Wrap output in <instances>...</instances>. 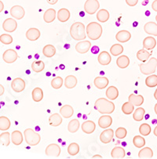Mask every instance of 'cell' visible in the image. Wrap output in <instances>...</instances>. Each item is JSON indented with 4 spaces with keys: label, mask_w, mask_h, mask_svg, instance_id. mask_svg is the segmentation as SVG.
<instances>
[{
    "label": "cell",
    "mask_w": 157,
    "mask_h": 159,
    "mask_svg": "<svg viewBox=\"0 0 157 159\" xmlns=\"http://www.w3.org/2000/svg\"><path fill=\"white\" fill-rule=\"evenodd\" d=\"M94 108L102 115H110L115 111V104L110 100L105 98H99L94 103Z\"/></svg>",
    "instance_id": "1"
},
{
    "label": "cell",
    "mask_w": 157,
    "mask_h": 159,
    "mask_svg": "<svg viewBox=\"0 0 157 159\" xmlns=\"http://www.w3.org/2000/svg\"><path fill=\"white\" fill-rule=\"evenodd\" d=\"M43 53L46 57L50 58L55 55L56 49L53 45H46L43 47Z\"/></svg>",
    "instance_id": "33"
},
{
    "label": "cell",
    "mask_w": 157,
    "mask_h": 159,
    "mask_svg": "<svg viewBox=\"0 0 157 159\" xmlns=\"http://www.w3.org/2000/svg\"><path fill=\"white\" fill-rule=\"evenodd\" d=\"M151 56V53L148 52L147 49H140L137 52V58L141 62H146L149 59Z\"/></svg>",
    "instance_id": "37"
},
{
    "label": "cell",
    "mask_w": 157,
    "mask_h": 159,
    "mask_svg": "<svg viewBox=\"0 0 157 159\" xmlns=\"http://www.w3.org/2000/svg\"><path fill=\"white\" fill-rule=\"evenodd\" d=\"M98 50H99V49H98V47H97V46H94V47L92 49V51H93V53H98Z\"/></svg>",
    "instance_id": "56"
},
{
    "label": "cell",
    "mask_w": 157,
    "mask_h": 159,
    "mask_svg": "<svg viewBox=\"0 0 157 159\" xmlns=\"http://www.w3.org/2000/svg\"><path fill=\"white\" fill-rule=\"evenodd\" d=\"M60 114L62 117L65 118H69L73 115L74 109L71 105H64L60 109Z\"/></svg>",
    "instance_id": "25"
},
{
    "label": "cell",
    "mask_w": 157,
    "mask_h": 159,
    "mask_svg": "<svg viewBox=\"0 0 157 159\" xmlns=\"http://www.w3.org/2000/svg\"><path fill=\"white\" fill-rule=\"evenodd\" d=\"M133 143L137 148H141L145 145V139L141 136H135L133 139Z\"/></svg>",
    "instance_id": "45"
},
{
    "label": "cell",
    "mask_w": 157,
    "mask_h": 159,
    "mask_svg": "<svg viewBox=\"0 0 157 159\" xmlns=\"http://www.w3.org/2000/svg\"><path fill=\"white\" fill-rule=\"evenodd\" d=\"M156 71H157V69H156Z\"/></svg>",
    "instance_id": "62"
},
{
    "label": "cell",
    "mask_w": 157,
    "mask_h": 159,
    "mask_svg": "<svg viewBox=\"0 0 157 159\" xmlns=\"http://www.w3.org/2000/svg\"><path fill=\"white\" fill-rule=\"evenodd\" d=\"M17 52L14 49H7L2 54V59L7 64H13L17 60Z\"/></svg>",
    "instance_id": "7"
},
{
    "label": "cell",
    "mask_w": 157,
    "mask_h": 159,
    "mask_svg": "<svg viewBox=\"0 0 157 159\" xmlns=\"http://www.w3.org/2000/svg\"><path fill=\"white\" fill-rule=\"evenodd\" d=\"M116 64H117V66L120 67V68H126L130 64L129 57H128L127 56H125V55L119 57L117 58V60H116Z\"/></svg>",
    "instance_id": "32"
},
{
    "label": "cell",
    "mask_w": 157,
    "mask_h": 159,
    "mask_svg": "<svg viewBox=\"0 0 157 159\" xmlns=\"http://www.w3.org/2000/svg\"><path fill=\"white\" fill-rule=\"evenodd\" d=\"M64 80L61 77H56L51 81V86L54 89H59L63 85Z\"/></svg>",
    "instance_id": "48"
},
{
    "label": "cell",
    "mask_w": 157,
    "mask_h": 159,
    "mask_svg": "<svg viewBox=\"0 0 157 159\" xmlns=\"http://www.w3.org/2000/svg\"><path fill=\"white\" fill-rule=\"evenodd\" d=\"M93 83H94L96 88H98V89H104L108 86V83H109V80L106 77L99 76V77L95 78Z\"/></svg>",
    "instance_id": "14"
},
{
    "label": "cell",
    "mask_w": 157,
    "mask_h": 159,
    "mask_svg": "<svg viewBox=\"0 0 157 159\" xmlns=\"http://www.w3.org/2000/svg\"><path fill=\"white\" fill-rule=\"evenodd\" d=\"M145 85L149 88H153L157 85V75H151L145 79Z\"/></svg>",
    "instance_id": "44"
},
{
    "label": "cell",
    "mask_w": 157,
    "mask_h": 159,
    "mask_svg": "<svg viewBox=\"0 0 157 159\" xmlns=\"http://www.w3.org/2000/svg\"><path fill=\"white\" fill-rule=\"evenodd\" d=\"M80 126V124H79V121L78 119H72L69 121V125H68V130H69V133H75L79 129Z\"/></svg>",
    "instance_id": "36"
},
{
    "label": "cell",
    "mask_w": 157,
    "mask_h": 159,
    "mask_svg": "<svg viewBox=\"0 0 157 159\" xmlns=\"http://www.w3.org/2000/svg\"><path fill=\"white\" fill-rule=\"evenodd\" d=\"M145 32L147 34L153 35V36H157V24L155 22H148L144 26Z\"/></svg>",
    "instance_id": "19"
},
{
    "label": "cell",
    "mask_w": 157,
    "mask_h": 159,
    "mask_svg": "<svg viewBox=\"0 0 157 159\" xmlns=\"http://www.w3.org/2000/svg\"><path fill=\"white\" fill-rule=\"evenodd\" d=\"M45 152H46V155L49 156V157H57L61 154V148L57 143H51V144L48 145Z\"/></svg>",
    "instance_id": "9"
},
{
    "label": "cell",
    "mask_w": 157,
    "mask_h": 159,
    "mask_svg": "<svg viewBox=\"0 0 157 159\" xmlns=\"http://www.w3.org/2000/svg\"><path fill=\"white\" fill-rule=\"evenodd\" d=\"M11 140L12 143L16 146H19L22 143L24 139L23 135H22L21 132L18 131V130H15L11 133Z\"/></svg>",
    "instance_id": "23"
},
{
    "label": "cell",
    "mask_w": 157,
    "mask_h": 159,
    "mask_svg": "<svg viewBox=\"0 0 157 159\" xmlns=\"http://www.w3.org/2000/svg\"><path fill=\"white\" fill-rule=\"evenodd\" d=\"M154 111H155V115H157V103H155V107H154Z\"/></svg>",
    "instance_id": "60"
},
{
    "label": "cell",
    "mask_w": 157,
    "mask_h": 159,
    "mask_svg": "<svg viewBox=\"0 0 157 159\" xmlns=\"http://www.w3.org/2000/svg\"><path fill=\"white\" fill-rule=\"evenodd\" d=\"M110 14L109 12L105 9H102L97 13V19L98 21L102 22V23H105L109 20Z\"/></svg>",
    "instance_id": "28"
},
{
    "label": "cell",
    "mask_w": 157,
    "mask_h": 159,
    "mask_svg": "<svg viewBox=\"0 0 157 159\" xmlns=\"http://www.w3.org/2000/svg\"><path fill=\"white\" fill-rule=\"evenodd\" d=\"M81 128H82L83 133H87V134H91V133H93L95 131L96 124L93 121L89 120V121H86L83 123Z\"/></svg>",
    "instance_id": "18"
},
{
    "label": "cell",
    "mask_w": 157,
    "mask_h": 159,
    "mask_svg": "<svg viewBox=\"0 0 157 159\" xmlns=\"http://www.w3.org/2000/svg\"><path fill=\"white\" fill-rule=\"evenodd\" d=\"M155 20H156V22H157V15L155 16Z\"/></svg>",
    "instance_id": "61"
},
{
    "label": "cell",
    "mask_w": 157,
    "mask_h": 159,
    "mask_svg": "<svg viewBox=\"0 0 157 159\" xmlns=\"http://www.w3.org/2000/svg\"><path fill=\"white\" fill-rule=\"evenodd\" d=\"M111 156L112 158H123L126 156V152L121 147H116L112 150Z\"/></svg>",
    "instance_id": "29"
},
{
    "label": "cell",
    "mask_w": 157,
    "mask_h": 159,
    "mask_svg": "<svg viewBox=\"0 0 157 159\" xmlns=\"http://www.w3.org/2000/svg\"><path fill=\"white\" fill-rule=\"evenodd\" d=\"M90 47H91V43L88 40H84V41L79 42L75 45V50L78 53L84 54L90 50Z\"/></svg>",
    "instance_id": "12"
},
{
    "label": "cell",
    "mask_w": 157,
    "mask_h": 159,
    "mask_svg": "<svg viewBox=\"0 0 157 159\" xmlns=\"http://www.w3.org/2000/svg\"><path fill=\"white\" fill-rule=\"evenodd\" d=\"M70 34L72 38L75 41H82L86 39L87 32L85 30V25L81 22H75L71 26Z\"/></svg>",
    "instance_id": "2"
},
{
    "label": "cell",
    "mask_w": 157,
    "mask_h": 159,
    "mask_svg": "<svg viewBox=\"0 0 157 159\" xmlns=\"http://www.w3.org/2000/svg\"><path fill=\"white\" fill-rule=\"evenodd\" d=\"M31 68H32L33 71L36 73L41 72L44 70L45 68V64L43 61H34L31 64Z\"/></svg>",
    "instance_id": "42"
},
{
    "label": "cell",
    "mask_w": 157,
    "mask_h": 159,
    "mask_svg": "<svg viewBox=\"0 0 157 159\" xmlns=\"http://www.w3.org/2000/svg\"><path fill=\"white\" fill-rule=\"evenodd\" d=\"M112 124V118L110 115H103L98 120V125L102 129H107Z\"/></svg>",
    "instance_id": "17"
},
{
    "label": "cell",
    "mask_w": 157,
    "mask_h": 159,
    "mask_svg": "<svg viewBox=\"0 0 157 159\" xmlns=\"http://www.w3.org/2000/svg\"><path fill=\"white\" fill-rule=\"evenodd\" d=\"M98 61L99 64H102V65H108L112 61V57L110 56L109 52L103 51L98 56Z\"/></svg>",
    "instance_id": "21"
},
{
    "label": "cell",
    "mask_w": 157,
    "mask_h": 159,
    "mask_svg": "<svg viewBox=\"0 0 157 159\" xmlns=\"http://www.w3.org/2000/svg\"><path fill=\"white\" fill-rule=\"evenodd\" d=\"M86 32L90 39L95 41L101 38L102 32H103V29H102V25L98 23L91 22L86 28Z\"/></svg>",
    "instance_id": "3"
},
{
    "label": "cell",
    "mask_w": 157,
    "mask_h": 159,
    "mask_svg": "<svg viewBox=\"0 0 157 159\" xmlns=\"http://www.w3.org/2000/svg\"><path fill=\"white\" fill-rule=\"evenodd\" d=\"M113 136H114V131L112 129H105L101 133L100 135V140L102 141V143L107 144V143H109L113 139Z\"/></svg>",
    "instance_id": "13"
},
{
    "label": "cell",
    "mask_w": 157,
    "mask_h": 159,
    "mask_svg": "<svg viewBox=\"0 0 157 159\" xmlns=\"http://www.w3.org/2000/svg\"><path fill=\"white\" fill-rule=\"evenodd\" d=\"M139 68L141 72L145 75H149L155 72L157 69V59L152 57L147 63L139 64Z\"/></svg>",
    "instance_id": "5"
},
{
    "label": "cell",
    "mask_w": 157,
    "mask_h": 159,
    "mask_svg": "<svg viewBox=\"0 0 157 159\" xmlns=\"http://www.w3.org/2000/svg\"><path fill=\"white\" fill-rule=\"evenodd\" d=\"M115 135H116V138H118V139H124L126 136V135H127V131H126V129L123 128V127H119V128L116 129Z\"/></svg>",
    "instance_id": "49"
},
{
    "label": "cell",
    "mask_w": 157,
    "mask_h": 159,
    "mask_svg": "<svg viewBox=\"0 0 157 159\" xmlns=\"http://www.w3.org/2000/svg\"><path fill=\"white\" fill-rule=\"evenodd\" d=\"M122 111L124 115H131L134 111V105L131 102H126L122 106Z\"/></svg>",
    "instance_id": "40"
},
{
    "label": "cell",
    "mask_w": 157,
    "mask_h": 159,
    "mask_svg": "<svg viewBox=\"0 0 157 159\" xmlns=\"http://www.w3.org/2000/svg\"><path fill=\"white\" fill-rule=\"evenodd\" d=\"M152 9L154 11L157 12V0H155L152 3Z\"/></svg>",
    "instance_id": "52"
},
{
    "label": "cell",
    "mask_w": 157,
    "mask_h": 159,
    "mask_svg": "<svg viewBox=\"0 0 157 159\" xmlns=\"http://www.w3.org/2000/svg\"><path fill=\"white\" fill-rule=\"evenodd\" d=\"M156 46V40L152 36L146 37L143 41V47L147 50H152Z\"/></svg>",
    "instance_id": "26"
},
{
    "label": "cell",
    "mask_w": 157,
    "mask_h": 159,
    "mask_svg": "<svg viewBox=\"0 0 157 159\" xmlns=\"http://www.w3.org/2000/svg\"><path fill=\"white\" fill-rule=\"evenodd\" d=\"M57 19L60 22H64L68 21L69 20L71 16V13L69 10L66 8H62L61 10H59L58 13H57Z\"/></svg>",
    "instance_id": "22"
},
{
    "label": "cell",
    "mask_w": 157,
    "mask_h": 159,
    "mask_svg": "<svg viewBox=\"0 0 157 159\" xmlns=\"http://www.w3.org/2000/svg\"><path fill=\"white\" fill-rule=\"evenodd\" d=\"M2 28L5 31L9 33H12L16 31L17 28V23L16 20L13 18H7L4 20L2 24Z\"/></svg>",
    "instance_id": "10"
},
{
    "label": "cell",
    "mask_w": 157,
    "mask_h": 159,
    "mask_svg": "<svg viewBox=\"0 0 157 159\" xmlns=\"http://www.w3.org/2000/svg\"><path fill=\"white\" fill-rule=\"evenodd\" d=\"M56 15H57V13L54 9H49L43 14V20L46 23H51L55 20Z\"/></svg>",
    "instance_id": "27"
},
{
    "label": "cell",
    "mask_w": 157,
    "mask_h": 159,
    "mask_svg": "<svg viewBox=\"0 0 157 159\" xmlns=\"http://www.w3.org/2000/svg\"><path fill=\"white\" fill-rule=\"evenodd\" d=\"M4 10V4L2 1H0V13L2 12V10Z\"/></svg>",
    "instance_id": "55"
},
{
    "label": "cell",
    "mask_w": 157,
    "mask_h": 159,
    "mask_svg": "<svg viewBox=\"0 0 157 159\" xmlns=\"http://www.w3.org/2000/svg\"><path fill=\"white\" fill-rule=\"evenodd\" d=\"M105 94H106L107 98L109 99L110 100H114L119 97V90H118V89L116 86L112 85V86H109L106 89Z\"/></svg>",
    "instance_id": "30"
},
{
    "label": "cell",
    "mask_w": 157,
    "mask_h": 159,
    "mask_svg": "<svg viewBox=\"0 0 157 159\" xmlns=\"http://www.w3.org/2000/svg\"><path fill=\"white\" fill-rule=\"evenodd\" d=\"M77 79L74 75H68L64 79V85L67 89H73L77 85Z\"/></svg>",
    "instance_id": "31"
},
{
    "label": "cell",
    "mask_w": 157,
    "mask_h": 159,
    "mask_svg": "<svg viewBox=\"0 0 157 159\" xmlns=\"http://www.w3.org/2000/svg\"><path fill=\"white\" fill-rule=\"evenodd\" d=\"M31 96H32V100L35 102H40L43 98V89L41 88H35L31 93Z\"/></svg>",
    "instance_id": "35"
},
{
    "label": "cell",
    "mask_w": 157,
    "mask_h": 159,
    "mask_svg": "<svg viewBox=\"0 0 157 159\" xmlns=\"http://www.w3.org/2000/svg\"><path fill=\"white\" fill-rule=\"evenodd\" d=\"M62 117L61 114L54 113L51 115L49 118L50 125L53 127H57L62 123Z\"/></svg>",
    "instance_id": "20"
},
{
    "label": "cell",
    "mask_w": 157,
    "mask_h": 159,
    "mask_svg": "<svg viewBox=\"0 0 157 159\" xmlns=\"http://www.w3.org/2000/svg\"><path fill=\"white\" fill-rule=\"evenodd\" d=\"M154 98L157 100V89H155V93H154Z\"/></svg>",
    "instance_id": "58"
},
{
    "label": "cell",
    "mask_w": 157,
    "mask_h": 159,
    "mask_svg": "<svg viewBox=\"0 0 157 159\" xmlns=\"http://www.w3.org/2000/svg\"><path fill=\"white\" fill-rule=\"evenodd\" d=\"M123 52V47L120 44H114L110 48V52L113 56H119Z\"/></svg>",
    "instance_id": "43"
},
{
    "label": "cell",
    "mask_w": 157,
    "mask_h": 159,
    "mask_svg": "<svg viewBox=\"0 0 157 159\" xmlns=\"http://www.w3.org/2000/svg\"><path fill=\"white\" fill-rule=\"evenodd\" d=\"M0 42L4 45H10L13 43V37L8 34H3L0 35Z\"/></svg>",
    "instance_id": "50"
},
{
    "label": "cell",
    "mask_w": 157,
    "mask_h": 159,
    "mask_svg": "<svg viewBox=\"0 0 157 159\" xmlns=\"http://www.w3.org/2000/svg\"><path fill=\"white\" fill-rule=\"evenodd\" d=\"M145 114V111L142 107H138L136 109L133 114V118L136 121H142L144 118Z\"/></svg>",
    "instance_id": "38"
},
{
    "label": "cell",
    "mask_w": 157,
    "mask_h": 159,
    "mask_svg": "<svg viewBox=\"0 0 157 159\" xmlns=\"http://www.w3.org/2000/svg\"><path fill=\"white\" fill-rule=\"evenodd\" d=\"M11 88L16 93L22 92L25 89V82L21 78H16L12 81Z\"/></svg>",
    "instance_id": "11"
},
{
    "label": "cell",
    "mask_w": 157,
    "mask_h": 159,
    "mask_svg": "<svg viewBox=\"0 0 157 159\" xmlns=\"http://www.w3.org/2000/svg\"><path fill=\"white\" fill-rule=\"evenodd\" d=\"M128 101L131 102V103L137 106V107H140L141 105L143 104L144 103V97L141 95H136V94H131L128 98Z\"/></svg>",
    "instance_id": "24"
},
{
    "label": "cell",
    "mask_w": 157,
    "mask_h": 159,
    "mask_svg": "<svg viewBox=\"0 0 157 159\" xmlns=\"http://www.w3.org/2000/svg\"><path fill=\"white\" fill-rule=\"evenodd\" d=\"M96 157H98V158H102V156L98 155V154H97V155L93 156V158H96Z\"/></svg>",
    "instance_id": "59"
},
{
    "label": "cell",
    "mask_w": 157,
    "mask_h": 159,
    "mask_svg": "<svg viewBox=\"0 0 157 159\" xmlns=\"http://www.w3.org/2000/svg\"><path fill=\"white\" fill-rule=\"evenodd\" d=\"M139 133H141V136H149L151 133V126L147 123H143L139 127Z\"/></svg>",
    "instance_id": "47"
},
{
    "label": "cell",
    "mask_w": 157,
    "mask_h": 159,
    "mask_svg": "<svg viewBox=\"0 0 157 159\" xmlns=\"http://www.w3.org/2000/svg\"><path fill=\"white\" fill-rule=\"evenodd\" d=\"M10 125H11V123H10V119L7 117H0V130H2V131L8 130Z\"/></svg>",
    "instance_id": "39"
},
{
    "label": "cell",
    "mask_w": 157,
    "mask_h": 159,
    "mask_svg": "<svg viewBox=\"0 0 157 159\" xmlns=\"http://www.w3.org/2000/svg\"><path fill=\"white\" fill-rule=\"evenodd\" d=\"M10 143V133L6 132V133H1L0 134V145L5 147H8Z\"/></svg>",
    "instance_id": "41"
},
{
    "label": "cell",
    "mask_w": 157,
    "mask_h": 159,
    "mask_svg": "<svg viewBox=\"0 0 157 159\" xmlns=\"http://www.w3.org/2000/svg\"><path fill=\"white\" fill-rule=\"evenodd\" d=\"M131 38V34L130 31H126V30H122L120 31L117 34H116V39L118 42L120 43H126L129 41Z\"/></svg>",
    "instance_id": "16"
},
{
    "label": "cell",
    "mask_w": 157,
    "mask_h": 159,
    "mask_svg": "<svg viewBox=\"0 0 157 159\" xmlns=\"http://www.w3.org/2000/svg\"><path fill=\"white\" fill-rule=\"evenodd\" d=\"M46 2L50 4V5H54L58 2V0H46Z\"/></svg>",
    "instance_id": "53"
},
{
    "label": "cell",
    "mask_w": 157,
    "mask_h": 159,
    "mask_svg": "<svg viewBox=\"0 0 157 159\" xmlns=\"http://www.w3.org/2000/svg\"><path fill=\"white\" fill-rule=\"evenodd\" d=\"M100 8V3L98 0H87L84 4V10L87 13L93 15Z\"/></svg>",
    "instance_id": "6"
},
{
    "label": "cell",
    "mask_w": 157,
    "mask_h": 159,
    "mask_svg": "<svg viewBox=\"0 0 157 159\" xmlns=\"http://www.w3.org/2000/svg\"><path fill=\"white\" fill-rule=\"evenodd\" d=\"M25 139L27 144L29 146H36L39 143L41 140V136L39 133L35 132L32 129H27L24 132Z\"/></svg>",
    "instance_id": "4"
},
{
    "label": "cell",
    "mask_w": 157,
    "mask_h": 159,
    "mask_svg": "<svg viewBox=\"0 0 157 159\" xmlns=\"http://www.w3.org/2000/svg\"><path fill=\"white\" fill-rule=\"evenodd\" d=\"M153 133L154 135H155V136H157V126L155 127V129H154V131H153Z\"/></svg>",
    "instance_id": "57"
},
{
    "label": "cell",
    "mask_w": 157,
    "mask_h": 159,
    "mask_svg": "<svg viewBox=\"0 0 157 159\" xmlns=\"http://www.w3.org/2000/svg\"><path fill=\"white\" fill-rule=\"evenodd\" d=\"M41 33L38 28H31L27 31L26 32V38L29 41H36L40 38Z\"/></svg>",
    "instance_id": "15"
},
{
    "label": "cell",
    "mask_w": 157,
    "mask_h": 159,
    "mask_svg": "<svg viewBox=\"0 0 157 159\" xmlns=\"http://www.w3.org/2000/svg\"><path fill=\"white\" fill-rule=\"evenodd\" d=\"M4 92H5V89H4L3 85L0 84V97L3 95Z\"/></svg>",
    "instance_id": "54"
},
{
    "label": "cell",
    "mask_w": 157,
    "mask_h": 159,
    "mask_svg": "<svg viewBox=\"0 0 157 159\" xmlns=\"http://www.w3.org/2000/svg\"><path fill=\"white\" fill-rule=\"evenodd\" d=\"M79 152V146L76 143H72L68 147V153L69 155L75 156Z\"/></svg>",
    "instance_id": "46"
},
{
    "label": "cell",
    "mask_w": 157,
    "mask_h": 159,
    "mask_svg": "<svg viewBox=\"0 0 157 159\" xmlns=\"http://www.w3.org/2000/svg\"><path fill=\"white\" fill-rule=\"evenodd\" d=\"M126 2L129 7H135L138 2V0H126Z\"/></svg>",
    "instance_id": "51"
},
{
    "label": "cell",
    "mask_w": 157,
    "mask_h": 159,
    "mask_svg": "<svg viewBox=\"0 0 157 159\" xmlns=\"http://www.w3.org/2000/svg\"><path fill=\"white\" fill-rule=\"evenodd\" d=\"M153 157V151L150 148H144L138 152L139 158H152Z\"/></svg>",
    "instance_id": "34"
},
{
    "label": "cell",
    "mask_w": 157,
    "mask_h": 159,
    "mask_svg": "<svg viewBox=\"0 0 157 159\" xmlns=\"http://www.w3.org/2000/svg\"><path fill=\"white\" fill-rule=\"evenodd\" d=\"M10 13L13 18H15L16 20H21L25 16V9L21 7V6H13L10 10Z\"/></svg>",
    "instance_id": "8"
}]
</instances>
